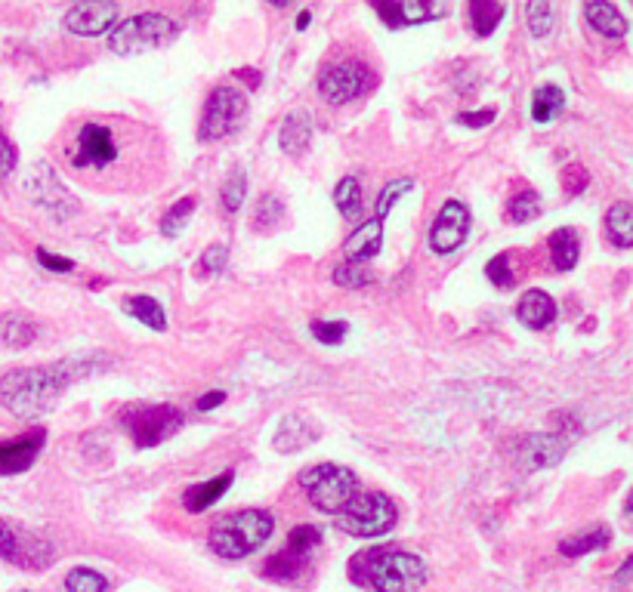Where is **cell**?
<instances>
[{"mask_svg": "<svg viewBox=\"0 0 633 592\" xmlns=\"http://www.w3.org/2000/svg\"><path fill=\"white\" fill-rule=\"evenodd\" d=\"M90 367H93L90 358H68L50 367L10 370L7 377H0V404L22 420H34L50 411L68 383L90 374Z\"/></svg>", "mask_w": 633, "mask_h": 592, "instance_id": "obj_1", "label": "cell"}, {"mask_svg": "<svg viewBox=\"0 0 633 592\" xmlns=\"http://www.w3.org/2000/svg\"><path fill=\"white\" fill-rule=\"evenodd\" d=\"M353 577L359 583H368L374 592H420L427 583V565L420 555L402 552V549H368L356 555Z\"/></svg>", "mask_w": 633, "mask_h": 592, "instance_id": "obj_2", "label": "cell"}, {"mask_svg": "<svg viewBox=\"0 0 633 592\" xmlns=\"http://www.w3.org/2000/svg\"><path fill=\"white\" fill-rule=\"evenodd\" d=\"M275 531V518L263 509H244L232 512L214 525L210 531V549H214L220 559H248L251 552H257Z\"/></svg>", "mask_w": 633, "mask_h": 592, "instance_id": "obj_3", "label": "cell"}, {"mask_svg": "<svg viewBox=\"0 0 633 592\" xmlns=\"http://www.w3.org/2000/svg\"><path fill=\"white\" fill-rule=\"evenodd\" d=\"M65 158L78 173L84 170H109L124 158V142L115 127L102 121H87L78 127L72 145L65 148Z\"/></svg>", "mask_w": 633, "mask_h": 592, "instance_id": "obj_4", "label": "cell"}, {"mask_svg": "<svg viewBox=\"0 0 633 592\" xmlns=\"http://www.w3.org/2000/svg\"><path fill=\"white\" fill-rule=\"evenodd\" d=\"M334 525H337V531H343L349 537H362V540L365 537H383V534H390L393 525H396V506L380 491L356 494L337 512Z\"/></svg>", "mask_w": 633, "mask_h": 592, "instance_id": "obj_5", "label": "cell"}, {"mask_svg": "<svg viewBox=\"0 0 633 592\" xmlns=\"http://www.w3.org/2000/svg\"><path fill=\"white\" fill-rule=\"evenodd\" d=\"M300 488L306 491L309 503L322 512L337 515L349 500L356 497V472L337 466V463H319V466H309L300 472Z\"/></svg>", "mask_w": 633, "mask_h": 592, "instance_id": "obj_6", "label": "cell"}, {"mask_svg": "<svg viewBox=\"0 0 633 592\" xmlns=\"http://www.w3.org/2000/svg\"><path fill=\"white\" fill-rule=\"evenodd\" d=\"M180 25L161 16V13H139L130 16L127 22H121L112 34H109V50L118 56H133L143 50H158L177 41Z\"/></svg>", "mask_w": 633, "mask_h": 592, "instance_id": "obj_7", "label": "cell"}, {"mask_svg": "<svg viewBox=\"0 0 633 592\" xmlns=\"http://www.w3.org/2000/svg\"><path fill=\"white\" fill-rule=\"evenodd\" d=\"M248 118V96L235 87H217L204 102V115L198 124L201 142H217L226 136H235Z\"/></svg>", "mask_w": 633, "mask_h": 592, "instance_id": "obj_8", "label": "cell"}, {"mask_svg": "<svg viewBox=\"0 0 633 592\" xmlns=\"http://www.w3.org/2000/svg\"><path fill=\"white\" fill-rule=\"evenodd\" d=\"M121 426L133 438L136 448H158L161 441L177 435L183 426V414L173 404H146V407H130L121 417Z\"/></svg>", "mask_w": 633, "mask_h": 592, "instance_id": "obj_9", "label": "cell"}, {"mask_svg": "<svg viewBox=\"0 0 633 592\" xmlns=\"http://www.w3.org/2000/svg\"><path fill=\"white\" fill-rule=\"evenodd\" d=\"M53 559H56V549L50 540L7 522V518H0V562H10L25 571H41Z\"/></svg>", "mask_w": 633, "mask_h": 592, "instance_id": "obj_10", "label": "cell"}, {"mask_svg": "<svg viewBox=\"0 0 633 592\" xmlns=\"http://www.w3.org/2000/svg\"><path fill=\"white\" fill-rule=\"evenodd\" d=\"M470 235V210L461 201H445L439 210L433 229H430V247L439 256H448L461 247Z\"/></svg>", "mask_w": 633, "mask_h": 592, "instance_id": "obj_11", "label": "cell"}, {"mask_svg": "<svg viewBox=\"0 0 633 592\" xmlns=\"http://www.w3.org/2000/svg\"><path fill=\"white\" fill-rule=\"evenodd\" d=\"M44 441H47V429H41V426L22 432L19 438L0 441V475H19V472L31 469L34 460H38L44 451Z\"/></svg>", "mask_w": 633, "mask_h": 592, "instance_id": "obj_12", "label": "cell"}, {"mask_svg": "<svg viewBox=\"0 0 633 592\" xmlns=\"http://www.w3.org/2000/svg\"><path fill=\"white\" fill-rule=\"evenodd\" d=\"M365 90V71L356 62H337L328 65L319 78V93L331 105H343L349 99H356Z\"/></svg>", "mask_w": 633, "mask_h": 592, "instance_id": "obj_13", "label": "cell"}, {"mask_svg": "<svg viewBox=\"0 0 633 592\" xmlns=\"http://www.w3.org/2000/svg\"><path fill=\"white\" fill-rule=\"evenodd\" d=\"M118 13L121 10L112 0H87V4H75L65 13V28L81 37H93V34L109 31L118 22Z\"/></svg>", "mask_w": 633, "mask_h": 592, "instance_id": "obj_14", "label": "cell"}, {"mask_svg": "<svg viewBox=\"0 0 633 592\" xmlns=\"http://www.w3.org/2000/svg\"><path fill=\"white\" fill-rule=\"evenodd\" d=\"M377 16L390 25V28H405V25H420L445 16V4H433V0H377L374 4Z\"/></svg>", "mask_w": 633, "mask_h": 592, "instance_id": "obj_15", "label": "cell"}, {"mask_svg": "<svg viewBox=\"0 0 633 592\" xmlns=\"http://www.w3.org/2000/svg\"><path fill=\"white\" fill-rule=\"evenodd\" d=\"M28 192H31V198H38V201H41L50 213H56L59 219L78 210L75 198L62 189V182L56 179L53 167H47V164H38V167H34V173H31V179H28Z\"/></svg>", "mask_w": 633, "mask_h": 592, "instance_id": "obj_16", "label": "cell"}, {"mask_svg": "<svg viewBox=\"0 0 633 592\" xmlns=\"http://www.w3.org/2000/svg\"><path fill=\"white\" fill-rule=\"evenodd\" d=\"M562 457H566V438H559V435H529V438H522L519 451H516L519 466L529 472L550 469Z\"/></svg>", "mask_w": 633, "mask_h": 592, "instance_id": "obj_17", "label": "cell"}, {"mask_svg": "<svg viewBox=\"0 0 633 592\" xmlns=\"http://www.w3.org/2000/svg\"><path fill=\"white\" fill-rule=\"evenodd\" d=\"M380 247H383V222L371 219V222H365V226H359L353 235L346 238L343 253H346L349 263L365 266L368 259H374L380 253Z\"/></svg>", "mask_w": 633, "mask_h": 592, "instance_id": "obj_18", "label": "cell"}, {"mask_svg": "<svg viewBox=\"0 0 633 592\" xmlns=\"http://www.w3.org/2000/svg\"><path fill=\"white\" fill-rule=\"evenodd\" d=\"M516 318L525 327L544 330L556 318V303L550 300V293H544V290H529V293H522V300L516 306Z\"/></svg>", "mask_w": 633, "mask_h": 592, "instance_id": "obj_19", "label": "cell"}, {"mask_svg": "<svg viewBox=\"0 0 633 592\" xmlns=\"http://www.w3.org/2000/svg\"><path fill=\"white\" fill-rule=\"evenodd\" d=\"M309 139H312V121L306 111H291V115L285 118V124H281L278 130V145L285 155H303L309 148Z\"/></svg>", "mask_w": 633, "mask_h": 592, "instance_id": "obj_20", "label": "cell"}, {"mask_svg": "<svg viewBox=\"0 0 633 592\" xmlns=\"http://www.w3.org/2000/svg\"><path fill=\"white\" fill-rule=\"evenodd\" d=\"M232 469L229 472H223L220 478H210V481H201V485H192V488H186V494H183V506L189 509V512H204V509H210L214 506L226 491H229V485H232Z\"/></svg>", "mask_w": 633, "mask_h": 592, "instance_id": "obj_21", "label": "cell"}, {"mask_svg": "<svg viewBox=\"0 0 633 592\" xmlns=\"http://www.w3.org/2000/svg\"><path fill=\"white\" fill-rule=\"evenodd\" d=\"M584 19L593 25V31H600L603 37H612V41L627 34V19L618 13V7L606 4V0H593V4H587Z\"/></svg>", "mask_w": 633, "mask_h": 592, "instance_id": "obj_22", "label": "cell"}, {"mask_svg": "<svg viewBox=\"0 0 633 592\" xmlns=\"http://www.w3.org/2000/svg\"><path fill=\"white\" fill-rule=\"evenodd\" d=\"M312 438H319V426H315L312 420H306V417H288L275 432V448L285 451V454L288 451H300V448H306Z\"/></svg>", "mask_w": 633, "mask_h": 592, "instance_id": "obj_23", "label": "cell"}, {"mask_svg": "<svg viewBox=\"0 0 633 592\" xmlns=\"http://www.w3.org/2000/svg\"><path fill=\"white\" fill-rule=\"evenodd\" d=\"M38 340V324H34L28 315H0V346L7 349H25Z\"/></svg>", "mask_w": 633, "mask_h": 592, "instance_id": "obj_24", "label": "cell"}, {"mask_svg": "<svg viewBox=\"0 0 633 592\" xmlns=\"http://www.w3.org/2000/svg\"><path fill=\"white\" fill-rule=\"evenodd\" d=\"M550 247V259H553V266L559 272H569L578 266V256H581V241L575 235V229H556L547 241Z\"/></svg>", "mask_w": 633, "mask_h": 592, "instance_id": "obj_25", "label": "cell"}, {"mask_svg": "<svg viewBox=\"0 0 633 592\" xmlns=\"http://www.w3.org/2000/svg\"><path fill=\"white\" fill-rule=\"evenodd\" d=\"M306 568H309V559H306V555H297V552H291V549H281V552H275V555H269V559H266L263 577L281 580V583H291V580H297Z\"/></svg>", "mask_w": 633, "mask_h": 592, "instance_id": "obj_26", "label": "cell"}, {"mask_svg": "<svg viewBox=\"0 0 633 592\" xmlns=\"http://www.w3.org/2000/svg\"><path fill=\"white\" fill-rule=\"evenodd\" d=\"M612 543V531L609 528H590L584 534H575V537H566L559 543V552L566 555V559H581V555L587 552H600Z\"/></svg>", "mask_w": 633, "mask_h": 592, "instance_id": "obj_27", "label": "cell"}, {"mask_svg": "<svg viewBox=\"0 0 633 592\" xmlns=\"http://www.w3.org/2000/svg\"><path fill=\"white\" fill-rule=\"evenodd\" d=\"M606 235L615 247H633V204L618 201L606 213Z\"/></svg>", "mask_w": 633, "mask_h": 592, "instance_id": "obj_28", "label": "cell"}, {"mask_svg": "<svg viewBox=\"0 0 633 592\" xmlns=\"http://www.w3.org/2000/svg\"><path fill=\"white\" fill-rule=\"evenodd\" d=\"M124 312L130 318H136V321H143L152 330H167V315H164V309H161V303L155 300V296H146V293L127 296Z\"/></svg>", "mask_w": 633, "mask_h": 592, "instance_id": "obj_29", "label": "cell"}, {"mask_svg": "<svg viewBox=\"0 0 633 592\" xmlns=\"http://www.w3.org/2000/svg\"><path fill=\"white\" fill-rule=\"evenodd\" d=\"M562 108H566V93H562L559 87L544 84V87L535 90V96H532V118H535V124H550Z\"/></svg>", "mask_w": 633, "mask_h": 592, "instance_id": "obj_30", "label": "cell"}, {"mask_svg": "<svg viewBox=\"0 0 633 592\" xmlns=\"http://www.w3.org/2000/svg\"><path fill=\"white\" fill-rule=\"evenodd\" d=\"M501 19H504V4H495V0H473L470 4V22L479 37H488Z\"/></svg>", "mask_w": 633, "mask_h": 592, "instance_id": "obj_31", "label": "cell"}, {"mask_svg": "<svg viewBox=\"0 0 633 592\" xmlns=\"http://www.w3.org/2000/svg\"><path fill=\"white\" fill-rule=\"evenodd\" d=\"M334 204L337 210L346 216V219H356L359 210H362V185L356 176H343L337 182V189H334Z\"/></svg>", "mask_w": 633, "mask_h": 592, "instance_id": "obj_32", "label": "cell"}, {"mask_svg": "<svg viewBox=\"0 0 633 592\" xmlns=\"http://www.w3.org/2000/svg\"><path fill=\"white\" fill-rule=\"evenodd\" d=\"M195 207H198V201H195L192 195L180 198L177 204H173V207L164 213V219H161V232H164L167 238H177V235L186 229V219L195 213Z\"/></svg>", "mask_w": 633, "mask_h": 592, "instance_id": "obj_33", "label": "cell"}, {"mask_svg": "<svg viewBox=\"0 0 633 592\" xmlns=\"http://www.w3.org/2000/svg\"><path fill=\"white\" fill-rule=\"evenodd\" d=\"M65 592H109V580L93 568H75L65 577Z\"/></svg>", "mask_w": 633, "mask_h": 592, "instance_id": "obj_34", "label": "cell"}, {"mask_svg": "<svg viewBox=\"0 0 633 592\" xmlns=\"http://www.w3.org/2000/svg\"><path fill=\"white\" fill-rule=\"evenodd\" d=\"M525 22H529V31L535 37H547L556 25V10L544 0H532L529 7H525Z\"/></svg>", "mask_w": 633, "mask_h": 592, "instance_id": "obj_35", "label": "cell"}, {"mask_svg": "<svg viewBox=\"0 0 633 592\" xmlns=\"http://www.w3.org/2000/svg\"><path fill=\"white\" fill-rule=\"evenodd\" d=\"M411 189H414V179H408V176L393 179L390 185H383V192H380V198H377V204H374V219L383 222V216L390 213V210L396 207V201H399L405 192H411Z\"/></svg>", "mask_w": 633, "mask_h": 592, "instance_id": "obj_36", "label": "cell"}, {"mask_svg": "<svg viewBox=\"0 0 633 592\" xmlns=\"http://www.w3.org/2000/svg\"><path fill=\"white\" fill-rule=\"evenodd\" d=\"M244 192H248V176H244V170H232V176L226 179L223 192H220L226 213H238V210H241Z\"/></svg>", "mask_w": 633, "mask_h": 592, "instance_id": "obj_37", "label": "cell"}, {"mask_svg": "<svg viewBox=\"0 0 633 592\" xmlns=\"http://www.w3.org/2000/svg\"><path fill=\"white\" fill-rule=\"evenodd\" d=\"M322 543V531L315 528V525H297L291 534H288V546L285 549H291V552H297V555H312V549Z\"/></svg>", "mask_w": 633, "mask_h": 592, "instance_id": "obj_38", "label": "cell"}, {"mask_svg": "<svg viewBox=\"0 0 633 592\" xmlns=\"http://www.w3.org/2000/svg\"><path fill=\"white\" fill-rule=\"evenodd\" d=\"M331 278H334V284H340V287H346V290H359V287H365V284H374V275H371L365 266H359V263H343V266H337Z\"/></svg>", "mask_w": 633, "mask_h": 592, "instance_id": "obj_39", "label": "cell"}, {"mask_svg": "<svg viewBox=\"0 0 633 592\" xmlns=\"http://www.w3.org/2000/svg\"><path fill=\"white\" fill-rule=\"evenodd\" d=\"M507 213H510V219L513 222H532L538 213H541V198L535 195V192H519L510 204H507Z\"/></svg>", "mask_w": 633, "mask_h": 592, "instance_id": "obj_40", "label": "cell"}, {"mask_svg": "<svg viewBox=\"0 0 633 592\" xmlns=\"http://www.w3.org/2000/svg\"><path fill=\"white\" fill-rule=\"evenodd\" d=\"M346 330H349L346 321H312L309 324V333L325 346H337L346 337Z\"/></svg>", "mask_w": 633, "mask_h": 592, "instance_id": "obj_41", "label": "cell"}, {"mask_svg": "<svg viewBox=\"0 0 633 592\" xmlns=\"http://www.w3.org/2000/svg\"><path fill=\"white\" fill-rule=\"evenodd\" d=\"M485 272H488V281L495 287H513L516 284V272L510 269V253H498L485 266Z\"/></svg>", "mask_w": 633, "mask_h": 592, "instance_id": "obj_42", "label": "cell"}, {"mask_svg": "<svg viewBox=\"0 0 633 592\" xmlns=\"http://www.w3.org/2000/svg\"><path fill=\"white\" fill-rule=\"evenodd\" d=\"M281 216H285V204H281L275 195H266L257 207L254 222H257V229H272L275 222H281Z\"/></svg>", "mask_w": 633, "mask_h": 592, "instance_id": "obj_43", "label": "cell"}, {"mask_svg": "<svg viewBox=\"0 0 633 592\" xmlns=\"http://www.w3.org/2000/svg\"><path fill=\"white\" fill-rule=\"evenodd\" d=\"M226 259H229V250L226 244H210L201 256V269L204 272H223L226 269Z\"/></svg>", "mask_w": 633, "mask_h": 592, "instance_id": "obj_44", "label": "cell"}, {"mask_svg": "<svg viewBox=\"0 0 633 592\" xmlns=\"http://www.w3.org/2000/svg\"><path fill=\"white\" fill-rule=\"evenodd\" d=\"M38 263L47 269V272H56V275H65V272H72L75 269V263L68 256H56V253H50V250H44V247H38Z\"/></svg>", "mask_w": 633, "mask_h": 592, "instance_id": "obj_45", "label": "cell"}, {"mask_svg": "<svg viewBox=\"0 0 633 592\" xmlns=\"http://www.w3.org/2000/svg\"><path fill=\"white\" fill-rule=\"evenodd\" d=\"M562 189H566L569 195H581V192L587 189V173H584V167H578V164L566 167V173H562Z\"/></svg>", "mask_w": 633, "mask_h": 592, "instance_id": "obj_46", "label": "cell"}, {"mask_svg": "<svg viewBox=\"0 0 633 592\" xmlns=\"http://www.w3.org/2000/svg\"><path fill=\"white\" fill-rule=\"evenodd\" d=\"M13 170H16V148L4 133H0V179H7Z\"/></svg>", "mask_w": 633, "mask_h": 592, "instance_id": "obj_47", "label": "cell"}, {"mask_svg": "<svg viewBox=\"0 0 633 592\" xmlns=\"http://www.w3.org/2000/svg\"><path fill=\"white\" fill-rule=\"evenodd\" d=\"M498 115L491 108H482V111H461V115H457V124H467V127H488L491 121H495Z\"/></svg>", "mask_w": 633, "mask_h": 592, "instance_id": "obj_48", "label": "cell"}, {"mask_svg": "<svg viewBox=\"0 0 633 592\" xmlns=\"http://www.w3.org/2000/svg\"><path fill=\"white\" fill-rule=\"evenodd\" d=\"M226 401V392H207V395H201L198 401H195V407H198V411L204 414V411H214V407H220Z\"/></svg>", "mask_w": 633, "mask_h": 592, "instance_id": "obj_49", "label": "cell"}, {"mask_svg": "<svg viewBox=\"0 0 633 592\" xmlns=\"http://www.w3.org/2000/svg\"><path fill=\"white\" fill-rule=\"evenodd\" d=\"M630 580H633V555L621 565V571L615 574V583H630Z\"/></svg>", "mask_w": 633, "mask_h": 592, "instance_id": "obj_50", "label": "cell"}, {"mask_svg": "<svg viewBox=\"0 0 633 592\" xmlns=\"http://www.w3.org/2000/svg\"><path fill=\"white\" fill-rule=\"evenodd\" d=\"M235 74H238V78H244V81H248L251 87H260V74H257L254 68H238Z\"/></svg>", "mask_w": 633, "mask_h": 592, "instance_id": "obj_51", "label": "cell"}, {"mask_svg": "<svg viewBox=\"0 0 633 592\" xmlns=\"http://www.w3.org/2000/svg\"><path fill=\"white\" fill-rule=\"evenodd\" d=\"M309 28V10H303L300 16H297V31H306Z\"/></svg>", "mask_w": 633, "mask_h": 592, "instance_id": "obj_52", "label": "cell"}, {"mask_svg": "<svg viewBox=\"0 0 633 592\" xmlns=\"http://www.w3.org/2000/svg\"><path fill=\"white\" fill-rule=\"evenodd\" d=\"M624 515L630 518V525H633V491H630V497H627V503H624Z\"/></svg>", "mask_w": 633, "mask_h": 592, "instance_id": "obj_53", "label": "cell"}, {"mask_svg": "<svg viewBox=\"0 0 633 592\" xmlns=\"http://www.w3.org/2000/svg\"><path fill=\"white\" fill-rule=\"evenodd\" d=\"M16 592H31V589H16Z\"/></svg>", "mask_w": 633, "mask_h": 592, "instance_id": "obj_54", "label": "cell"}]
</instances>
